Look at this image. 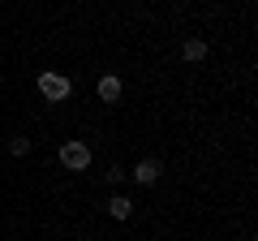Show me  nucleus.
Returning a JSON list of instances; mask_svg holds the SVG:
<instances>
[{
    "instance_id": "1",
    "label": "nucleus",
    "mask_w": 258,
    "mask_h": 241,
    "mask_svg": "<svg viewBox=\"0 0 258 241\" xmlns=\"http://www.w3.org/2000/svg\"><path fill=\"white\" fill-rule=\"evenodd\" d=\"M39 95H43L47 103H64L74 95V82L64 74H56V69H43V74H39Z\"/></svg>"
},
{
    "instance_id": "2",
    "label": "nucleus",
    "mask_w": 258,
    "mask_h": 241,
    "mask_svg": "<svg viewBox=\"0 0 258 241\" xmlns=\"http://www.w3.org/2000/svg\"><path fill=\"white\" fill-rule=\"evenodd\" d=\"M91 147H86L82 138H69V142H60V164L69 168V172H86L91 168Z\"/></svg>"
},
{
    "instance_id": "3",
    "label": "nucleus",
    "mask_w": 258,
    "mask_h": 241,
    "mask_svg": "<svg viewBox=\"0 0 258 241\" xmlns=\"http://www.w3.org/2000/svg\"><path fill=\"white\" fill-rule=\"evenodd\" d=\"M159 172H164L159 159H138V164H134V181H138V186H155Z\"/></svg>"
},
{
    "instance_id": "4",
    "label": "nucleus",
    "mask_w": 258,
    "mask_h": 241,
    "mask_svg": "<svg viewBox=\"0 0 258 241\" xmlns=\"http://www.w3.org/2000/svg\"><path fill=\"white\" fill-rule=\"evenodd\" d=\"M120 95H125V82H120L116 74H108V78H99V99H103V103H116Z\"/></svg>"
},
{
    "instance_id": "5",
    "label": "nucleus",
    "mask_w": 258,
    "mask_h": 241,
    "mask_svg": "<svg viewBox=\"0 0 258 241\" xmlns=\"http://www.w3.org/2000/svg\"><path fill=\"white\" fill-rule=\"evenodd\" d=\"M181 56L189 61V65L207 61V39H185V43H181Z\"/></svg>"
},
{
    "instance_id": "6",
    "label": "nucleus",
    "mask_w": 258,
    "mask_h": 241,
    "mask_svg": "<svg viewBox=\"0 0 258 241\" xmlns=\"http://www.w3.org/2000/svg\"><path fill=\"white\" fill-rule=\"evenodd\" d=\"M108 215H112V220H129V215H134V203H129L125 194H116V198L108 203Z\"/></svg>"
},
{
    "instance_id": "7",
    "label": "nucleus",
    "mask_w": 258,
    "mask_h": 241,
    "mask_svg": "<svg viewBox=\"0 0 258 241\" xmlns=\"http://www.w3.org/2000/svg\"><path fill=\"white\" fill-rule=\"evenodd\" d=\"M9 151H13V155H26V151H30V138H13Z\"/></svg>"
}]
</instances>
